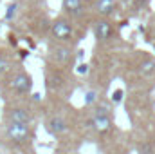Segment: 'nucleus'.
Masks as SVG:
<instances>
[{
  "mask_svg": "<svg viewBox=\"0 0 155 154\" xmlns=\"http://www.w3.org/2000/svg\"><path fill=\"white\" fill-rule=\"evenodd\" d=\"M2 138L13 147H24L33 142L35 129L31 123H18V121H5L2 129Z\"/></svg>",
  "mask_w": 155,
  "mask_h": 154,
  "instance_id": "nucleus-1",
  "label": "nucleus"
},
{
  "mask_svg": "<svg viewBox=\"0 0 155 154\" xmlns=\"http://www.w3.org/2000/svg\"><path fill=\"white\" fill-rule=\"evenodd\" d=\"M4 85L9 93L16 96H25L33 91V76L24 69H11L4 76Z\"/></svg>",
  "mask_w": 155,
  "mask_h": 154,
  "instance_id": "nucleus-2",
  "label": "nucleus"
},
{
  "mask_svg": "<svg viewBox=\"0 0 155 154\" xmlns=\"http://www.w3.org/2000/svg\"><path fill=\"white\" fill-rule=\"evenodd\" d=\"M51 37H52L54 42L72 45L78 40V31H76V26H74L72 18H69L65 15L54 18L52 24H51Z\"/></svg>",
  "mask_w": 155,
  "mask_h": 154,
  "instance_id": "nucleus-3",
  "label": "nucleus"
},
{
  "mask_svg": "<svg viewBox=\"0 0 155 154\" xmlns=\"http://www.w3.org/2000/svg\"><path fill=\"white\" fill-rule=\"evenodd\" d=\"M47 58H49V65L65 69L74 62V53H72V45L69 44H51L49 51H47Z\"/></svg>",
  "mask_w": 155,
  "mask_h": 154,
  "instance_id": "nucleus-4",
  "label": "nucleus"
},
{
  "mask_svg": "<svg viewBox=\"0 0 155 154\" xmlns=\"http://www.w3.org/2000/svg\"><path fill=\"white\" fill-rule=\"evenodd\" d=\"M35 111L24 103H9L4 109V121H18V123H35Z\"/></svg>",
  "mask_w": 155,
  "mask_h": 154,
  "instance_id": "nucleus-5",
  "label": "nucleus"
},
{
  "mask_svg": "<svg viewBox=\"0 0 155 154\" xmlns=\"http://www.w3.org/2000/svg\"><path fill=\"white\" fill-rule=\"evenodd\" d=\"M92 33H94V38L99 44H105V42L114 38V24L110 22V18L99 16L92 22Z\"/></svg>",
  "mask_w": 155,
  "mask_h": 154,
  "instance_id": "nucleus-6",
  "label": "nucleus"
},
{
  "mask_svg": "<svg viewBox=\"0 0 155 154\" xmlns=\"http://www.w3.org/2000/svg\"><path fill=\"white\" fill-rule=\"evenodd\" d=\"M65 85V71L54 65H47L45 69V87L47 91H60Z\"/></svg>",
  "mask_w": 155,
  "mask_h": 154,
  "instance_id": "nucleus-7",
  "label": "nucleus"
},
{
  "mask_svg": "<svg viewBox=\"0 0 155 154\" xmlns=\"http://www.w3.org/2000/svg\"><path fill=\"white\" fill-rule=\"evenodd\" d=\"M45 129L52 136H63L69 132V121L60 114H51L45 120Z\"/></svg>",
  "mask_w": 155,
  "mask_h": 154,
  "instance_id": "nucleus-8",
  "label": "nucleus"
},
{
  "mask_svg": "<svg viewBox=\"0 0 155 154\" xmlns=\"http://www.w3.org/2000/svg\"><path fill=\"white\" fill-rule=\"evenodd\" d=\"M90 125L92 129L97 132V134H107L112 131L114 127V121H112V116L105 114V113H94L92 120H90Z\"/></svg>",
  "mask_w": 155,
  "mask_h": 154,
  "instance_id": "nucleus-9",
  "label": "nucleus"
},
{
  "mask_svg": "<svg viewBox=\"0 0 155 154\" xmlns=\"http://www.w3.org/2000/svg\"><path fill=\"white\" fill-rule=\"evenodd\" d=\"M61 9L69 18H81L85 15V0H61Z\"/></svg>",
  "mask_w": 155,
  "mask_h": 154,
  "instance_id": "nucleus-10",
  "label": "nucleus"
},
{
  "mask_svg": "<svg viewBox=\"0 0 155 154\" xmlns=\"http://www.w3.org/2000/svg\"><path fill=\"white\" fill-rule=\"evenodd\" d=\"M94 11L103 16V18H110L117 11V0H94Z\"/></svg>",
  "mask_w": 155,
  "mask_h": 154,
  "instance_id": "nucleus-11",
  "label": "nucleus"
},
{
  "mask_svg": "<svg viewBox=\"0 0 155 154\" xmlns=\"http://www.w3.org/2000/svg\"><path fill=\"white\" fill-rule=\"evenodd\" d=\"M11 71V60L7 58V54L0 53V78H4Z\"/></svg>",
  "mask_w": 155,
  "mask_h": 154,
  "instance_id": "nucleus-12",
  "label": "nucleus"
},
{
  "mask_svg": "<svg viewBox=\"0 0 155 154\" xmlns=\"http://www.w3.org/2000/svg\"><path fill=\"white\" fill-rule=\"evenodd\" d=\"M121 98H123V91H121V89H117L116 93L112 94V102H114V103H119V102H121Z\"/></svg>",
  "mask_w": 155,
  "mask_h": 154,
  "instance_id": "nucleus-13",
  "label": "nucleus"
},
{
  "mask_svg": "<svg viewBox=\"0 0 155 154\" xmlns=\"http://www.w3.org/2000/svg\"><path fill=\"white\" fill-rule=\"evenodd\" d=\"M137 2H143V0H137Z\"/></svg>",
  "mask_w": 155,
  "mask_h": 154,
  "instance_id": "nucleus-14",
  "label": "nucleus"
}]
</instances>
